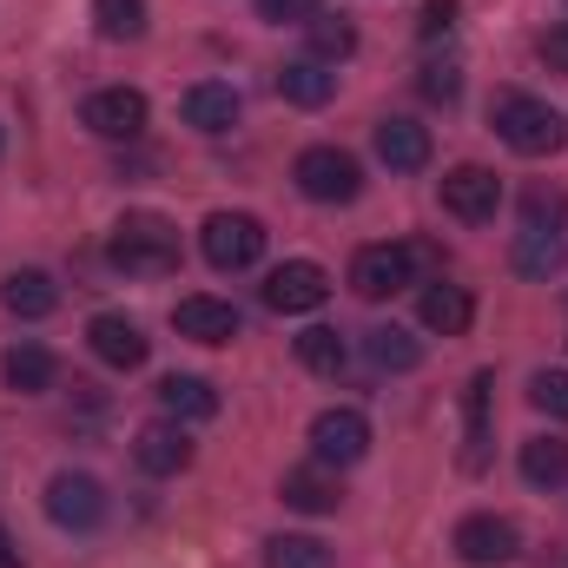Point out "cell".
<instances>
[{"mask_svg":"<svg viewBox=\"0 0 568 568\" xmlns=\"http://www.w3.org/2000/svg\"><path fill=\"white\" fill-rule=\"evenodd\" d=\"M503 205V179L489 165H449L443 172V212H456L463 225H489Z\"/></svg>","mask_w":568,"mask_h":568,"instance_id":"cell-7","label":"cell"},{"mask_svg":"<svg viewBox=\"0 0 568 568\" xmlns=\"http://www.w3.org/2000/svg\"><path fill=\"white\" fill-rule=\"evenodd\" d=\"M324 297H331V272H324V265H311V258H291V265H278V272L265 278V304L284 311V317L317 311Z\"/></svg>","mask_w":568,"mask_h":568,"instance_id":"cell-11","label":"cell"},{"mask_svg":"<svg viewBox=\"0 0 568 568\" xmlns=\"http://www.w3.org/2000/svg\"><path fill=\"white\" fill-rule=\"evenodd\" d=\"M523 212H529V225H549V232L562 225V199H556V192H542V185L523 199Z\"/></svg>","mask_w":568,"mask_h":568,"instance_id":"cell-36","label":"cell"},{"mask_svg":"<svg viewBox=\"0 0 568 568\" xmlns=\"http://www.w3.org/2000/svg\"><path fill=\"white\" fill-rule=\"evenodd\" d=\"M0 568H27V562H20V549H13V536H7V529H0Z\"/></svg>","mask_w":568,"mask_h":568,"instance_id":"cell-37","label":"cell"},{"mask_svg":"<svg viewBox=\"0 0 568 568\" xmlns=\"http://www.w3.org/2000/svg\"><path fill=\"white\" fill-rule=\"evenodd\" d=\"M133 463H140L145 476H179L185 463H192V436H185V424H145L140 436H133Z\"/></svg>","mask_w":568,"mask_h":568,"instance_id":"cell-14","label":"cell"},{"mask_svg":"<svg viewBox=\"0 0 568 568\" xmlns=\"http://www.w3.org/2000/svg\"><path fill=\"white\" fill-rule=\"evenodd\" d=\"M87 344H93V357L113 364V371H140L145 357H152V337H145L133 317H120V311H100V317L87 324Z\"/></svg>","mask_w":568,"mask_h":568,"instance_id":"cell-12","label":"cell"},{"mask_svg":"<svg viewBox=\"0 0 568 568\" xmlns=\"http://www.w3.org/2000/svg\"><path fill=\"white\" fill-rule=\"evenodd\" d=\"M278 496H284V509H297V516H331L337 503H344V483H337V469L331 463H297V469H284V483H278Z\"/></svg>","mask_w":568,"mask_h":568,"instance_id":"cell-13","label":"cell"},{"mask_svg":"<svg viewBox=\"0 0 568 568\" xmlns=\"http://www.w3.org/2000/svg\"><path fill=\"white\" fill-rule=\"evenodd\" d=\"M536 53H542V67H549V73H562V80H568V20H562V27H549V33L536 40Z\"/></svg>","mask_w":568,"mask_h":568,"instance_id":"cell-35","label":"cell"},{"mask_svg":"<svg viewBox=\"0 0 568 568\" xmlns=\"http://www.w3.org/2000/svg\"><path fill=\"white\" fill-rule=\"evenodd\" d=\"M0 371H7V390L40 397V390H53V371H60V364H53V351H47V344H13Z\"/></svg>","mask_w":568,"mask_h":568,"instance_id":"cell-22","label":"cell"},{"mask_svg":"<svg viewBox=\"0 0 568 568\" xmlns=\"http://www.w3.org/2000/svg\"><path fill=\"white\" fill-rule=\"evenodd\" d=\"M304 33H311V60H351L357 53V27L344 13H317Z\"/></svg>","mask_w":568,"mask_h":568,"instance_id":"cell-29","label":"cell"},{"mask_svg":"<svg viewBox=\"0 0 568 568\" xmlns=\"http://www.w3.org/2000/svg\"><path fill=\"white\" fill-rule=\"evenodd\" d=\"M185 126H199V133H232V126H239V93L219 87V80H199V87L185 93Z\"/></svg>","mask_w":568,"mask_h":568,"instance_id":"cell-18","label":"cell"},{"mask_svg":"<svg viewBox=\"0 0 568 568\" xmlns=\"http://www.w3.org/2000/svg\"><path fill=\"white\" fill-rule=\"evenodd\" d=\"M265 568H337V556L317 536H272L265 542Z\"/></svg>","mask_w":568,"mask_h":568,"instance_id":"cell-28","label":"cell"},{"mask_svg":"<svg viewBox=\"0 0 568 568\" xmlns=\"http://www.w3.org/2000/svg\"><path fill=\"white\" fill-rule=\"evenodd\" d=\"M516 549H523V536L509 516H463L456 523V556L469 568H503L516 562Z\"/></svg>","mask_w":568,"mask_h":568,"instance_id":"cell-8","label":"cell"},{"mask_svg":"<svg viewBox=\"0 0 568 568\" xmlns=\"http://www.w3.org/2000/svg\"><path fill=\"white\" fill-rule=\"evenodd\" d=\"M417 317H424V331H436V337H463L469 317H476V304H469L463 284H429L424 304H417Z\"/></svg>","mask_w":568,"mask_h":568,"instance_id":"cell-20","label":"cell"},{"mask_svg":"<svg viewBox=\"0 0 568 568\" xmlns=\"http://www.w3.org/2000/svg\"><path fill=\"white\" fill-rule=\"evenodd\" d=\"M456 7H463V0H424V20H417V33H424V40H443V33L456 27Z\"/></svg>","mask_w":568,"mask_h":568,"instance_id":"cell-34","label":"cell"},{"mask_svg":"<svg viewBox=\"0 0 568 568\" xmlns=\"http://www.w3.org/2000/svg\"><path fill=\"white\" fill-rule=\"evenodd\" d=\"M0 304H7L13 317H53L60 284L47 278V272H7V278H0Z\"/></svg>","mask_w":568,"mask_h":568,"instance_id":"cell-21","label":"cell"},{"mask_svg":"<svg viewBox=\"0 0 568 568\" xmlns=\"http://www.w3.org/2000/svg\"><path fill=\"white\" fill-rule=\"evenodd\" d=\"M106 258L126 278H172L179 272V225L159 212H126L106 239Z\"/></svg>","mask_w":568,"mask_h":568,"instance_id":"cell-1","label":"cell"},{"mask_svg":"<svg viewBox=\"0 0 568 568\" xmlns=\"http://www.w3.org/2000/svg\"><path fill=\"white\" fill-rule=\"evenodd\" d=\"M159 410L172 424H205V417H219V390L205 377H165L159 384Z\"/></svg>","mask_w":568,"mask_h":568,"instance_id":"cell-19","label":"cell"},{"mask_svg":"<svg viewBox=\"0 0 568 568\" xmlns=\"http://www.w3.org/2000/svg\"><path fill=\"white\" fill-rule=\"evenodd\" d=\"M364 449H371V424H364V410H351V404L317 410V424H311V456H317V463L351 469V463H364Z\"/></svg>","mask_w":568,"mask_h":568,"instance_id":"cell-6","label":"cell"},{"mask_svg":"<svg viewBox=\"0 0 568 568\" xmlns=\"http://www.w3.org/2000/svg\"><path fill=\"white\" fill-rule=\"evenodd\" d=\"M529 404H536L542 417H562L568 424V371H536V377H529Z\"/></svg>","mask_w":568,"mask_h":568,"instance_id":"cell-31","label":"cell"},{"mask_svg":"<svg viewBox=\"0 0 568 568\" xmlns=\"http://www.w3.org/2000/svg\"><path fill=\"white\" fill-rule=\"evenodd\" d=\"M509 258H516V272H523V278H549V272L562 265V232H549V225H523Z\"/></svg>","mask_w":568,"mask_h":568,"instance_id":"cell-24","label":"cell"},{"mask_svg":"<svg viewBox=\"0 0 568 568\" xmlns=\"http://www.w3.org/2000/svg\"><path fill=\"white\" fill-rule=\"evenodd\" d=\"M364 351H371V364H377V371H417V364H424V344H417L410 331H397V324L364 331Z\"/></svg>","mask_w":568,"mask_h":568,"instance_id":"cell-25","label":"cell"},{"mask_svg":"<svg viewBox=\"0 0 568 568\" xmlns=\"http://www.w3.org/2000/svg\"><path fill=\"white\" fill-rule=\"evenodd\" d=\"M424 93H429V100H443V106L463 93V80H456V67H449V60H429V67H424Z\"/></svg>","mask_w":568,"mask_h":568,"instance_id":"cell-33","label":"cell"},{"mask_svg":"<svg viewBox=\"0 0 568 568\" xmlns=\"http://www.w3.org/2000/svg\"><path fill=\"white\" fill-rule=\"evenodd\" d=\"M489 404H496V371H476L463 397V469L469 476L489 463Z\"/></svg>","mask_w":568,"mask_h":568,"instance_id":"cell-15","label":"cell"},{"mask_svg":"<svg viewBox=\"0 0 568 568\" xmlns=\"http://www.w3.org/2000/svg\"><path fill=\"white\" fill-rule=\"evenodd\" d=\"M47 523H53V529H73V536L100 529V523H106V489H100V476L60 469V476L47 483Z\"/></svg>","mask_w":568,"mask_h":568,"instance_id":"cell-5","label":"cell"},{"mask_svg":"<svg viewBox=\"0 0 568 568\" xmlns=\"http://www.w3.org/2000/svg\"><path fill=\"white\" fill-rule=\"evenodd\" d=\"M291 179H297V192H304L311 205H351V199L364 192V165H357L344 145H311V152H297Z\"/></svg>","mask_w":568,"mask_h":568,"instance_id":"cell-3","label":"cell"},{"mask_svg":"<svg viewBox=\"0 0 568 568\" xmlns=\"http://www.w3.org/2000/svg\"><path fill=\"white\" fill-rule=\"evenodd\" d=\"M172 324H179V337H192V344H232V337H239V311H232L225 297H179Z\"/></svg>","mask_w":568,"mask_h":568,"instance_id":"cell-16","label":"cell"},{"mask_svg":"<svg viewBox=\"0 0 568 568\" xmlns=\"http://www.w3.org/2000/svg\"><path fill=\"white\" fill-rule=\"evenodd\" d=\"M489 126H496V140L509 145V152H523V159H549L568 140V120L549 100H529V93H503L489 106Z\"/></svg>","mask_w":568,"mask_h":568,"instance_id":"cell-2","label":"cell"},{"mask_svg":"<svg viewBox=\"0 0 568 568\" xmlns=\"http://www.w3.org/2000/svg\"><path fill=\"white\" fill-rule=\"evenodd\" d=\"M80 126L100 133V140H140L145 133V93H133V87H100L80 106Z\"/></svg>","mask_w":568,"mask_h":568,"instance_id":"cell-9","label":"cell"},{"mask_svg":"<svg viewBox=\"0 0 568 568\" xmlns=\"http://www.w3.org/2000/svg\"><path fill=\"white\" fill-rule=\"evenodd\" d=\"M377 159L390 172H424L429 165V126L417 120H377Z\"/></svg>","mask_w":568,"mask_h":568,"instance_id":"cell-17","label":"cell"},{"mask_svg":"<svg viewBox=\"0 0 568 568\" xmlns=\"http://www.w3.org/2000/svg\"><path fill=\"white\" fill-rule=\"evenodd\" d=\"M523 476H529L536 489H556L568 476V436H529V443H523Z\"/></svg>","mask_w":568,"mask_h":568,"instance_id":"cell-26","label":"cell"},{"mask_svg":"<svg viewBox=\"0 0 568 568\" xmlns=\"http://www.w3.org/2000/svg\"><path fill=\"white\" fill-rule=\"evenodd\" d=\"M410 252L404 245H364L357 258H351V291L357 297H371V304H384V297H397L404 284H410Z\"/></svg>","mask_w":568,"mask_h":568,"instance_id":"cell-10","label":"cell"},{"mask_svg":"<svg viewBox=\"0 0 568 568\" xmlns=\"http://www.w3.org/2000/svg\"><path fill=\"white\" fill-rule=\"evenodd\" d=\"M258 13H265L272 27H311V20L324 13V0H258Z\"/></svg>","mask_w":568,"mask_h":568,"instance_id":"cell-32","label":"cell"},{"mask_svg":"<svg viewBox=\"0 0 568 568\" xmlns=\"http://www.w3.org/2000/svg\"><path fill=\"white\" fill-rule=\"evenodd\" d=\"M199 245H205L212 272H252L265 258V225L252 212H212L205 232H199Z\"/></svg>","mask_w":568,"mask_h":568,"instance_id":"cell-4","label":"cell"},{"mask_svg":"<svg viewBox=\"0 0 568 568\" xmlns=\"http://www.w3.org/2000/svg\"><path fill=\"white\" fill-rule=\"evenodd\" d=\"M93 20L106 40H140L145 33V0H93Z\"/></svg>","mask_w":568,"mask_h":568,"instance_id":"cell-30","label":"cell"},{"mask_svg":"<svg viewBox=\"0 0 568 568\" xmlns=\"http://www.w3.org/2000/svg\"><path fill=\"white\" fill-rule=\"evenodd\" d=\"M278 93L291 100V106H324L331 93H337V73L324 67V60H291L278 73Z\"/></svg>","mask_w":568,"mask_h":568,"instance_id":"cell-23","label":"cell"},{"mask_svg":"<svg viewBox=\"0 0 568 568\" xmlns=\"http://www.w3.org/2000/svg\"><path fill=\"white\" fill-rule=\"evenodd\" d=\"M297 364L317 371V377H337V371H344V331H331V324L297 331Z\"/></svg>","mask_w":568,"mask_h":568,"instance_id":"cell-27","label":"cell"}]
</instances>
